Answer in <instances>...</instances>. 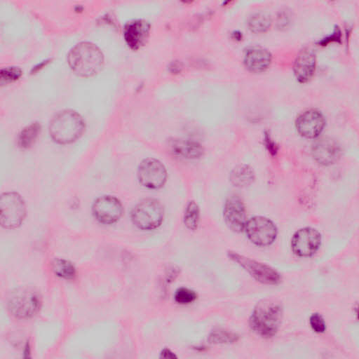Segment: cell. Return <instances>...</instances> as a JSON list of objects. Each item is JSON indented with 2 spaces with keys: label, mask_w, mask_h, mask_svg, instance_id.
Returning <instances> with one entry per match:
<instances>
[{
  "label": "cell",
  "mask_w": 359,
  "mask_h": 359,
  "mask_svg": "<svg viewBox=\"0 0 359 359\" xmlns=\"http://www.w3.org/2000/svg\"><path fill=\"white\" fill-rule=\"evenodd\" d=\"M223 217L229 229L236 233L244 231L248 221L247 215L244 203L238 196L234 194L226 198Z\"/></svg>",
  "instance_id": "12"
},
{
  "label": "cell",
  "mask_w": 359,
  "mask_h": 359,
  "mask_svg": "<svg viewBox=\"0 0 359 359\" xmlns=\"http://www.w3.org/2000/svg\"><path fill=\"white\" fill-rule=\"evenodd\" d=\"M264 142L269 152L272 155H275L278 151L277 146L271 139L269 133H266L264 137Z\"/></svg>",
  "instance_id": "28"
},
{
  "label": "cell",
  "mask_w": 359,
  "mask_h": 359,
  "mask_svg": "<svg viewBox=\"0 0 359 359\" xmlns=\"http://www.w3.org/2000/svg\"><path fill=\"white\" fill-rule=\"evenodd\" d=\"M26 215V207L22 198L16 192L9 191L1 195L0 223L8 229L21 225Z\"/></svg>",
  "instance_id": "6"
},
{
  "label": "cell",
  "mask_w": 359,
  "mask_h": 359,
  "mask_svg": "<svg viewBox=\"0 0 359 359\" xmlns=\"http://www.w3.org/2000/svg\"><path fill=\"white\" fill-rule=\"evenodd\" d=\"M243 62L249 71L255 73L262 72L269 67L271 55L261 46H250L245 50Z\"/></svg>",
  "instance_id": "17"
},
{
  "label": "cell",
  "mask_w": 359,
  "mask_h": 359,
  "mask_svg": "<svg viewBox=\"0 0 359 359\" xmlns=\"http://www.w3.org/2000/svg\"><path fill=\"white\" fill-rule=\"evenodd\" d=\"M150 24L145 20L137 19L127 22L123 28V36L127 45L133 50L143 46L149 36Z\"/></svg>",
  "instance_id": "16"
},
{
  "label": "cell",
  "mask_w": 359,
  "mask_h": 359,
  "mask_svg": "<svg viewBox=\"0 0 359 359\" xmlns=\"http://www.w3.org/2000/svg\"><path fill=\"white\" fill-rule=\"evenodd\" d=\"M168 146L170 152L182 160H197L201 158L204 153L201 142L190 138H172L168 141Z\"/></svg>",
  "instance_id": "14"
},
{
  "label": "cell",
  "mask_w": 359,
  "mask_h": 359,
  "mask_svg": "<svg viewBox=\"0 0 359 359\" xmlns=\"http://www.w3.org/2000/svg\"><path fill=\"white\" fill-rule=\"evenodd\" d=\"M255 179L253 169L248 165L241 164L236 166L229 173L231 184L238 188L251 185Z\"/></svg>",
  "instance_id": "19"
},
{
  "label": "cell",
  "mask_w": 359,
  "mask_h": 359,
  "mask_svg": "<svg viewBox=\"0 0 359 359\" xmlns=\"http://www.w3.org/2000/svg\"><path fill=\"white\" fill-rule=\"evenodd\" d=\"M321 235L315 229L305 227L297 231L291 239L292 252L299 257H310L319 249Z\"/></svg>",
  "instance_id": "11"
},
{
  "label": "cell",
  "mask_w": 359,
  "mask_h": 359,
  "mask_svg": "<svg viewBox=\"0 0 359 359\" xmlns=\"http://www.w3.org/2000/svg\"><path fill=\"white\" fill-rule=\"evenodd\" d=\"M93 215L100 223L111 224L116 223L121 217L123 207L116 197L104 195L98 197L92 207Z\"/></svg>",
  "instance_id": "10"
},
{
  "label": "cell",
  "mask_w": 359,
  "mask_h": 359,
  "mask_svg": "<svg viewBox=\"0 0 359 359\" xmlns=\"http://www.w3.org/2000/svg\"><path fill=\"white\" fill-rule=\"evenodd\" d=\"M175 300L180 304H189L194 302L197 298L196 293L189 288H178L174 296Z\"/></svg>",
  "instance_id": "26"
},
{
  "label": "cell",
  "mask_w": 359,
  "mask_h": 359,
  "mask_svg": "<svg viewBox=\"0 0 359 359\" xmlns=\"http://www.w3.org/2000/svg\"><path fill=\"white\" fill-rule=\"evenodd\" d=\"M137 176L140 185L148 189L158 190L167 182L168 171L161 161L147 158L140 163Z\"/></svg>",
  "instance_id": "7"
},
{
  "label": "cell",
  "mask_w": 359,
  "mask_h": 359,
  "mask_svg": "<svg viewBox=\"0 0 359 359\" xmlns=\"http://www.w3.org/2000/svg\"><path fill=\"white\" fill-rule=\"evenodd\" d=\"M316 65L314 51L309 48L303 49L297 55L294 64L297 79L302 83L308 81L313 75Z\"/></svg>",
  "instance_id": "18"
},
{
  "label": "cell",
  "mask_w": 359,
  "mask_h": 359,
  "mask_svg": "<svg viewBox=\"0 0 359 359\" xmlns=\"http://www.w3.org/2000/svg\"><path fill=\"white\" fill-rule=\"evenodd\" d=\"M325 118L322 113L311 109L300 114L295 121L298 133L306 138H315L323 131Z\"/></svg>",
  "instance_id": "13"
},
{
  "label": "cell",
  "mask_w": 359,
  "mask_h": 359,
  "mask_svg": "<svg viewBox=\"0 0 359 359\" xmlns=\"http://www.w3.org/2000/svg\"><path fill=\"white\" fill-rule=\"evenodd\" d=\"M54 273L59 277L71 280L76 276V268L72 263L64 259H55L52 263Z\"/></svg>",
  "instance_id": "23"
},
{
  "label": "cell",
  "mask_w": 359,
  "mask_h": 359,
  "mask_svg": "<svg viewBox=\"0 0 359 359\" xmlns=\"http://www.w3.org/2000/svg\"><path fill=\"white\" fill-rule=\"evenodd\" d=\"M40 130L41 125L38 122H34L24 128L18 136L19 147L23 149L31 147L36 142Z\"/></svg>",
  "instance_id": "20"
},
{
  "label": "cell",
  "mask_w": 359,
  "mask_h": 359,
  "mask_svg": "<svg viewBox=\"0 0 359 359\" xmlns=\"http://www.w3.org/2000/svg\"><path fill=\"white\" fill-rule=\"evenodd\" d=\"M164 208L156 198H144L137 203L131 212V220L140 229L150 231L159 227L164 219Z\"/></svg>",
  "instance_id": "5"
},
{
  "label": "cell",
  "mask_w": 359,
  "mask_h": 359,
  "mask_svg": "<svg viewBox=\"0 0 359 359\" xmlns=\"http://www.w3.org/2000/svg\"><path fill=\"white\" fill-rule=\"evenodd\" d=\"M283 318V307L276 299H266L255 306L250 318L252 330L263 337L276 334Z\"/></svg>",
  "instance_id": "1"
},
{
  "label": "cell",
  "mask_w": 359,
  "mask_h": 359,
  "mask_svg": "<svg viewBox=\"0 0 359 359\" xmlns=\"http://www.w3.org/2000/svg\"><path fill=\"white\" fill-rule=\"evenodd\" d=\"M310 325L311 328L318 333L324 332L326 329L323 318L319 313H313L310 317Z\"/></svg>",
  "instance_id": "27"
},
{
  "label": "cell",
  "mask_w": 359,
  "mask_h": 359,
  "mask_svg": "<svg viewBox=\"0 0 359 359\" xmlns=\"http://www.w3.org/2000/svg\"><path fill=\"white\" fill-rule=\"evenodd\" d=\"M200 222V209L194 201H190L185 206L183 222L187 229L191 231L197 229Z\"/></svg>",
  "instance_id": "21"
},
{
  "label": "cell",
  "mask_w": 359,
  "mask_h": 359,
  "mask_svg": "<svg viewBox=\"0 0 359 359\" xmlns=\"http://www.w3.org/2000/svg\"><path fill=\"white\" fill-rule=\"evenodd\" d=\"M228 257L257 281L266 285H276L280 281V274L266 264L232 251L228 252Z\"/></svg>",
  "instance_id": "8"
},
{
  "label": "cell",
  "mask_w": 359,
  "mask_h": 359,
  "mask_svg": "<svg viewBox=\"0 0 359 359\" xmlns=\"http://www.w3.org/2000/svg\"><path fill=\"white\" fill-rule=\"evenodd\" d=\"M39 291L31 286H21L13 290L7 298L9 313L18 319H27L35 316L41 306Z\"/></svg>",
  "instance_id": "4"
},
{
  "label": "cell",
  "mask_w": 359,
  "mask_h": 359,
  "mask_svg": "<svg viewBox=\"0 0 359 359\" xmlns=\"http://www.w3.org/2000/svg\"><path fill=\"white\" fill-rule=\"evenodd\" d=\"M22 75V70L16 67H8L1 69L0 73V82L1 85L13 83Z\"/></svg>",
  "instance_id": "24"
},
{
  "label": "cell",
  "mask_w": 359,
  "mask_h": 359,
  "mask_svg": "<svg viewBox=\"0 0 359 359\" xmlns=\"http://www.w3.org/2000/svg\"><path fill=\"white\" fill-rule=\"evenodd\" d=\"M85 130V122L81 116L71 109L57 113L50 120L49 134L55 142L70 144L80 138Z\"/></svg>",
  "instance_id": "2"
},
{
  "label": "cell",
  "mask_w": 359,
  "mask_h": 359,
  "mask_svg": "<svg viewBox=\"0 0 359 359\" xmlns=\"http://www.w3.org/2000/svg\"><path fill=\"white\" fill-rule=\"evenodd\" d=\"M244 230L252 243L262 247L272 244L278 233L274 223L262 216H255L248 220Z\"/></svg>",
  "instance_id": "9"
},
{
  "label": "cell",
  "mask_w": 359,
  "mask_h": 359,
  "mask_svg": "<svg viewBox=\"0 0 359 359\" xmlns=\"http://www.w3.org/2000/svg\"><path fill=\"white\" fill-rule=\"evenodd\" d=\"M311 154L318 163L330 165L339 159L341 148L334 140L330 137H323L313 144Z\"/></svg>",
  "instance_id": "15"
},
{
  "label": "cell",
  "mask_w": 359,
  "mask_h": 359,
  "mask_svg": "<svg viewBox=\"0 0 359 359\" xmlns=\"http://www.w3.org/2000/svg\"><path fill=\"white\" fill-rule=\"evenodd\" d=\"M161 357L164 358H175L176 355L168 348H165L162 351Z\"/></svg>",
  "instance_id": "29"
},
{
  "label": "cell",
  "mask_w": 359,
  "mask_h": 359,
  "mask_svg": "<svg viewBox=\"0 0 359 359\" xmlns=\"http://www.w3.org/2000/svg\"><path fill=\"white\" fill-rule=\"evenodd\" d=\"M71 69L81 76H90L97 73L104 64L101 50L90 42H81L74 46L67 56Z\"/></svg>",
  "instance_id": "3"
},
{
  "label": "cell",
  "mask_w": 359,
  "mask_h": 359,
  "mask_svg": "<svg viewBox=\"0 0 359 359\" xmlns=\"http://www.w3.org/2000/svg\"><path fill=\"white\" fill-rule=\"evenodd\" d=\"M248 25L251 32L256 34L264 33L271 27V19L268 14L259 12L249 18Z\"/></svg>",
  "instance_id": "22"
},
{
  "label": "cell",
  "mask_w": 359,
  "mask_h": 359,
  "mask_svg": "<svg viewBox=\"0 0 359 359\" xmlns=\"http://www.w3.org/2000/svg\"><path fill=\"white\" fill-rule=\"evenodd\" d=\"M238 336L228 331L217 330L211 333L209 341L215 344L232 343L237 340Z\"/></svg>",
  "instance_id": "25"
}]
</instances>
